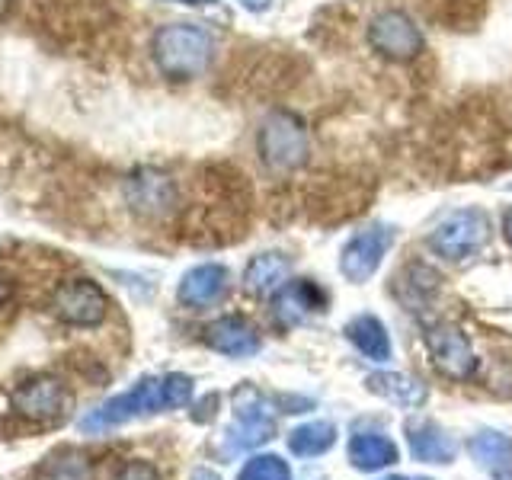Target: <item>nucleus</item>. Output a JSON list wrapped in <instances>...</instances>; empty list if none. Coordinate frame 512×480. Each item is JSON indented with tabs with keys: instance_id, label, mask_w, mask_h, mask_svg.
Wrapping results in <instances>:
<instances>
[{
	"instance_id": "14",
	"label": "nucleus",
	"mask_w": 512,
	"mask_h": 480,
	"mask_svg": "<svg viewBox=\"0 0 512 480\" xmlns=\"http://www.w3.org/2000/svg\"><path fill=\"white\" fill-rule=\"evenodd\" d=\"M288 269H292V263H288V256H282V253L253 256V260L247 263V269H244V288L256 298L276 295L279 288L285 285V279H288Z\"/></svg>"
},
{
	"instance_id": "17",
	"label": "nucleus",
	"mask_w": 512,
	"mask_h": 480,
	"mask_svg": "<svg viewBox=\"0 0 512 480\" xmlns=\"http://www.w3.org/2000/svg\"><path fill=\"white\" fill-rule=\"evenodd\" d=\"M407 432H410V448H413V455L420 458V461L445 464V461H452V458H455V442L448 439L436 423H410Z\"/></svg>"
},
{
	"instance_id": "32",
	"label": "nucleus",
	"mask_w": 512,
	"mask_h": 480,
	"mask_svg": "<svg viewBox=\"0 0 512 480\" xmlns=\"http://www.w3.org/2000/svg\"><path fill=\"white\" fill-rule=\"evenodd\" d=\"M384 480H404V477H384Z\"/></svg>"
},
{
	"instance_id": "30",
	"label": "nucleus",
	"mask_w": 512,
	"mask_h": 480,
	"mask_svg": "<svg viewBox=\"0 0 512 480\" xmlns=\"http://www.w3.org/2000/svg\"><path fill=\"white\" fill-rule=\"evenodd\" d=\"M10 10H13V0H0V20H7Z\"/></svg>"
},
{
	"instance_id": "21",
	"label": "nucleus",
	"mask_w": 512,
	"mask_h": 480,
	"mask_svg": "<svg viewBox=\"0 0 512 480\" xmlns=\"http://www.w3.org/2000/svg\"><path fill=\"white\" fill-rule=\"evenodd\" d=\"M349 461L362 471H378L397 461V448L384 436H356L349 442Z\"/></svg>"
},
{
	"instance_id": "8",
	"label": "nucleus",
	"mask_w": 512,
	"mask_h": 480,
	"mask_svg": "<svg viewBox=\"0 0 512 480\" xmlns=\"http://www.w3.org/2000/svg\"><path fill=\"white\" fill-rule=\"evenodd\" d=\"M423 343L432 356V365H436L448 381H468L474 375V368H477L474 349L468 343V336H464L458 327L429 324L423 333Z\"/></svg>"
},
{
	"instance_id": "7",
	"label": "nucleus",
	"mask_w": 512,
	"mask_h": 480,
	"mask_svg": "<svg viewBox=\"0 0 512 480\" xmlns=\"http://www.w3.org/2000/svg\"><path fill=\"white\" fill-rule=\"evenodd\" d=\"M52 311L58 320H64V324H71V327H96L106 320L109 298L103 295V288L90 279H68L55 288Z\"/></svg>"
},
{
	"instance_id": "13",
	"label": "nucleus",
	"mask_w": 512,
	"mask_h": 480,
	"mask_svg": "<svg viewBox=\"0 0 512 480\" xmlns=\"http://www.w3.org/2000/svg\"><path fill=\"white\" fill-rule=\"evenodd\" d=\"M320 301H324V295H320L317 285L304 282V279L285 282L276 292V298H272V314H276V320L282 327H295L317 308Z\"/></svg>"
},
{
	"instance_id": "16",
	"label": "nucleus",
	"mask_w": 512,
	"mask_h": 480,
	"mask_svg": "<svg viewBox=\"0 0 512 480\" xmlns=\"http://www.w3.org/2000/svg\"><path fill=\"white\" fill-rule=\"evenodd\" d=\"M368 391H375L378 397L391 400L397 407H420L426 400V388L416 378L407 375H397V372H378V375H368Z\"/></svg>"
},
{
	"instance_id": "27",
	"label": "nucleus",
	"mask_w": 512,
	"mask_h": 480,
	"mask_svg": "<svg viewBox=\"0 0 512 480\" xmlns=\"http://www.w3.org/2000/svg\"><path fill=\"white\" fill-rule=\"evenodd\" d=\"M503 237L509 240V247H512V208L503 215Z\"/></svg>"
},
{
	"instance_id": "26",
	"label": "nucleus",
	"mask_w": 512,
	"mask_h": 480,
	"mask_svg": "<svg viewBox=\"0 0 512 480\" xmlns=\"http://www.w3.org/2000/svg\"><path fill=\"white\" fill-rule=\"evenodd\" d=\"M247 10H253V13H263V10H269L272 7V0H240Z\"/></svg>"
},
{
	"instance_id": "29",
	"label": "nucleus",
	"mask_w": 512,
	"mask_h": 480,
	"mask_svg": "<svg viewBox=\"0 0 512 480\" xmlns=\"http://www.w3.org/2000/svg\"><path fill=\"white\" fill-rule=\"evenodd\" d=\"M10 301V282L0 279V304H7Z\"/></svg>"
},
{
	"instance_id": "19",
	"label": "nucleus",
	"mask_w": 512,
	"mask_h": 480,
	"mask_svg": "<svg viewBox=\"0 0 512 480\" xmlns=\"http://www.w3.org/2000/svg\"><path fill=\"white\" fill-rule=\"evenodd\" d=\"M36 480H96V471H93V461L84 452L61 448V452L48 455L39 464Z\"/></svg>"
},
{
	"instance_id": "18",
	"label": "nucleus",
	"mask_w": 512,
	"mask_h": 480,
	"mask_svg": "<svg viewBox=\"0 0 512 480\" xmlns=\"http://www.w3.org/2000/svg\"><path fill=\"white\" fill-rule=\"evenodd\" d=\"M436 288H439V276H436V272H432L429 266H423V263L407 266V269L397 276V282H394L397 298L404 301L410 311L423 308V304H426L432 295H436Z\"/></svg>"
},
{
	"instance_id": "3",
	"label": "nucleus",
	"mask_w": 512,
	"mask_h": 480,
	"mask_svg": "<svg viewBox=\"0 0 512 480\" xmlns=\"http://www.w3.org/2000/svg\"><path fill=\"white\" fill-rule=\"evenodd\" d=\"M490 234H493L490 215L484 208L471 205V208H455V212H448L436 228L429 231L426 244L432 253H439L452 263H461L484 250Z\"/></svg>"
},
{
	"instance_id": "28",
	"label": "nucleus",
	"mask_w": 512,
	"mask_h": 480,
	"mask_svg": "<svg viewBox=\"0 0 512 480\" xmlns=\"http://www.w3.org/2000/svg\"><path fill=\"white\" fill-rule=\"evenodd\" d=\"M167 4H186V7H205V4H218V0H167Z\"/></svg>"
},
{
	"instance_id": "9",
	"label": "nucleus",
	"mask_w": 512,
	"mask_h": 480,
	"mask_svg": "<svg viewBox=\"0 0 512 480\" xmlns=\"http://www.w3.org/2000/svg\"><path fill=\"white\" fill-rule=\"evenodd\" d=\"M122 192H125L128 208H132V212L141 215V218H164V215L173 212L176 202H180L176 183L170 180L167 173L151 170V167L135 170L132 176H128Z\"/></svg>"
},
{
	"instance_id": "25",
	"label": "nucleus",
	"mask_w": 512,
	"mask_h": 480,
	"mask_svg": "<svg viewBox=\"0 0 512 480\" xmlns=\"http://www.w3.org/2000/svg\"><path fill=\"white\" fill-rule=\"evenodd\" d=\"M112 480H160V474L144 461H128V464H122L119 474Z\"/></svg>"
},
{
	"instance_id": "20",
	"label": "nucleus",
	"mask_w": 512,
	"mask_h": 480,
	"mask_svg": "<svg viewBox=\"0 0 512 480\" xmlns=\"http://www.w3.org/2000/svg\"><path fill=\"white\" fill-rule=\"evenodd\" d=\"M471 455L477 458L480 468H487L493 477H509L512 474V439L503 432H484L471 442Z\"/></svg>"
},
{
	"instance_id": "6",
	"label": "nucleus",
	"mask_w": 512,
	"mask_h": 480,
	"mask_svg": "<svg viewBox=\"0 0 512 480\" xmlns=\"http://www.w3.org/2000/svg\"><path fill=\"white\" fill-rule=\"evenodd\" d=\"M394 237H397V231L391 228V224H372V228L352 234L346 240V247L340 250L343 279L352 282V285L372 279L378 272V266H381V260L394 247Z\"/></svg>"
},
{
	"instance_id": "11",
	"label": "nucleus",
	"mask_w": 512,
	"mask_h": 480,
	"mask_svg": "<svg viewBox=\"0 0 512 480\" xmlns=\"http://www.w3.org/2000/svg\"><path fill=\"white\" fill-rule=\"evenodd\" d=\"M228 288H231L228 269H224L221 263H202V266H192L180 279L176 298H180V304H186V308H192V311H205L228 295Z\"/></svg>"
},
{
	"instance_id": "1",
	"label": "nucleus",
	"mask_w": 512,
	"mask_h": 480,
	"mask_svg": "<svg viewBox=\"0 0 512 480\" xmlns=\"http://www.w3.org/2000/svg\"><path fill=\"white\" fill-rule=\"evenodd\" d=\"M157 71L170 80H192L205 74L215 55L212 32L196 23H167L154 32L151 42Z\"/></svg>"
},
{
	"instance_id": "5",
	"label": "nucleus",
	"mask_w": 512,
	"mask_h": 480,
	"mask_svg": "<svg viewBox=\"0 0 512 480\" xmlns=\"http://www.w3.org/2000/svg\"><path fill=\"white\" fill-rule=\"evenodd\" d=\"M368 45L381 58H388L394 64H407L423 52V32L416 26V20L404 10H381L368 23Z\"/></svg>"
},
{
	"instance_id": "22",
	"label": "nucleus",
	"mask_w": 512,
	"mask_h": 480,
	"mask_svg": "<svg viewBox=\"0 0 512 480\" xmlns=\"http://www.w3.org/2000/svg\"><path fill=\"white\" fill-rule=\"evenodd\" d=\"M333 436H336V429L330 423H308V426H301L288 436V448L301 458L320 455L333 445Z\"/></svg>"
},
{
	"instance_id": "4",
	"label": "nucleus",
	"mask_w": 512,
	"mask_h": 480,
	"mask_svg": "<svg viewBox=\"0 0 512 480\" xmlns=\"http://www.w3.org/2000/svg\"><path fill=\"white\" fill-rule=\"evenodd\" d=\"M157 410H167L164 378H144L128 394H119V397L106 400L103 407L90 410L84 420H80V429H84V432H103V429H112V426H122L128 420H135V416H141V413H157Z\"/></svg>"
},
{
	"instance_id": "12",
	"label": "nucleus",
	"mask_w": 512,
	"mask_h": 480,
	"mask_svg": "<svg viewBox=\"0 0 512 480\" xmlns=\"http://www.w3.org/2000/svg\"><path fill=\"white\" fill-rule=\"evenodd\" d=\"M205 343L221 356L244 359L260 352V333H256L244 317H218L205 327Z\"/></svg>"
},
{
	"instance_id": "10",
	"label": "nucleus",
	"mask_w": 512,
	"mask_h": 480,
	"mask_svg": "<svg viewBox=\"0 0 512 480\" xmlns=\"http://www.w3.org/2000/svg\"><path fill=\"white\" fill-rule=\"evenodd\" d=\"M64 404H68V391H64L61 381L48 378V375L29 378L13 391V410L23 413L32 423L58 420V416L64 413Z\"/></svg>"
},
{
	"instance_id": "23",
	"label": "nucleus",
	"mask_w": 512,
	"mask_h": 480,
	"mask_svg": "<svg viewBox=\"0 0 512 480\" xmlns=\"http://www.w3.org/2000/svg\"><path fill=\"white\" fill-rule=\"evenodd\" d=\"M237 480H292V474H288L285 461L276 458V455H263V458H253L247 461V468L240 471Z\"/></svg>"
},
{
	"instance_id": "24",
	"label": "nucleus",
	"mask_w": 512,
	"mask_h": 480,
	"mask_svg": "<svg viewBox=\"0 0 512 480\" xmlns=\"http://www.w3.org/2000/svg\"><path fill=\"white\" fill-rule=\"evenodd\" d=\"M192 397V378L186 375H167L164 378V400H167V410L176 407H186Z\"/></svg>"
},
{
	"instance_id": "2",
	"label": "nucleus",
	"mask_w": 512,
	"mask_h": 480,
	"mask_svg": "<svg viewBox=\"0 0 512 480\" xmlns=\"http://www.w3.org/2000/svg\"><path fill=\"white\" fill-rule=\"evenodd\" d=\"M256 151H260V160L276 173H288L308 164L311 157V138L304 122L295 116V112L276 109L269 112L260 125V135H256Z\"/></svg>"
},
{
	"instance_id": "15",
	"label": "nucleus",
	"mask_w": 512,
	"mask_h": 480,
	"mask_svg": "<svg viewBox=\"0 0 512 480\" xmlns=\"http://www.w3.org/2000/svg\"><path fill=\"white\" fill-rule=\"evenodd\" d=\"M349 343L356 346L365 359L372 362H388L391 359V336L375 314H359L346 324Z\"/></svg>"
},
{
	"instance_id": "31",
	"label": "nucleus",
	"mask_w": 512,
	"mask_h": 480,
	"mask_svg": "<svg viewBox=\"0 0 512 480\" xmlns=\"http://www.w3.org/2000/svg\"><path fill=\"white\" fill-rule=\"evenodd\" d=\"M192 480H218L212 471H196V474H192Z\"/></svg>"
}]
</instances>
